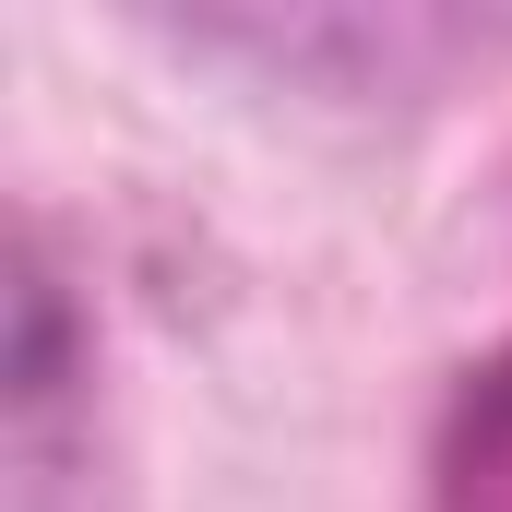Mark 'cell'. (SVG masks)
Wrapping results in <instances>:
<instances>
[{
	"instance_id": "obj_1",
	"label": "cell",
	"mask_w": 512,
	"mask_h": 512,
	"mask_svg": "<svg viewBox=\"0 0 512 512\" xmlns=\"http://www.w3.org/2000/svg\"><path fill=\"white\" fill-rule=\"evenodd\" d=\"M429 512H512V358L465 370L441 465H429Z\"/></svg>"
}]
</instances>
